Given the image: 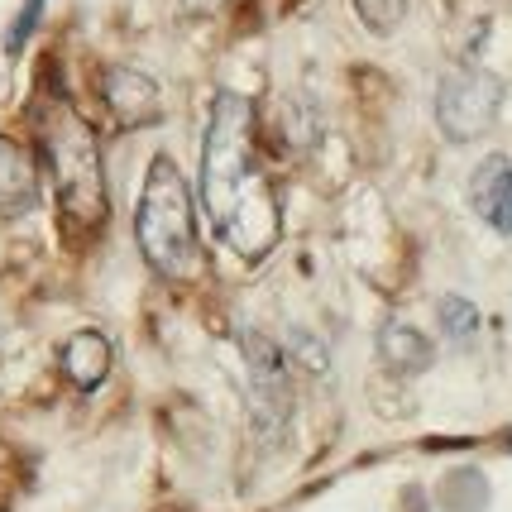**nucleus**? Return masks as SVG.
<instances>
[{"label":"nucleus","instance_id":"obj_1","mask_svg":"<svg viewBox=\"0 0 512 512\" xmlns=\"http://www.w3.org/2000/svg\"><path fill=\"white\" fill-rule=\"evenodd\" d=\"M201 206L211 230L240 259H264L283 235L278 192L254 149V101L240 91H216L201 139Z\"/></svg>","mask_w":512,"mask_h":512},{"label":"nucleus","instance_id":"obj_2","mask_svg":"<svg viewBox=\"0 0 512 512\" xmlns=\"http://www.w3.org/2000/svg\"><path fill=\"white\" fill-rule=\"evenodd\" d=\"M34 130H39V154H44L63 225L72 235H96L106 225V168H101L96 130L58 87L39 101Z\"/></svg>","mask_w":512,"mask_h":512},{"label":"nucleus","instance_id":"obj_3","mask_svg":"<svg viewBox=\"0 0 512 512\" xmlns=\"http://www.w3.org/2000/svg\"><path fill=\"white\" fill-rule=\"evenodd\" d=\"M134 240H139V254L149 259V268L173 283H197L206 273L192 187L168 154H158L149 163V178L139 192V216H134Z\"/></svg>","mask_w":512,"mask_h":512},{"label":"nucleus","instance_id":"obj_4","mask_svg":"<svg viewBox=\"0 0 512 512\" xmlns=\"http://www.w3.org/2000/svg\"><path fill=\"white\" fill-rule=\"evenodd\" d=\"M498 111H503V77H493L484 67H455L436 91V125L455 144L489 134Z\"/></svg>","mask_w":512,"mask_h":512},{"label":"nucleus","instance_id":"obj_5","mask_svg":"<svg viewBox=\"0 0 512 512\" xmlns=\"http://www.w3.org/2000/svg\"><path fill=\"white\" fill-rule=\"evenodd\" d=\"M245 364H249V402H254V422L264 426L268 436L288 422V364L278 355V345L264 335H245Z\"/></svg>","mask_w":512,"mask_h":512},{"label":"nucleus","instance_id":"obj_6","mask_svg":"<svg viewBox=\"0 0 512 512\" xmlns=\"http://www.w3.org/2000/svg\"><path fill=\"white\" fill-rule=\"evenodd\" d=\"M101 96H106L111 115L125 125V130H144V125H154L158 115H163L158 82L154 77H144L139 67H125V63L106 67V77H101Z\"/></svg>","mask_w":512,"mask_h":512},{"label":"nucleus","instance_id":"obj_7","mask_svg":"<svg viewBox=\"0 0 512 512\" xmlns=\"http://www.w3.org/2000/svg\"><path fill=\"white\" fill-rule=\"evenodd\" d=\"M469 206H474V216L489 230L512 235V158L508 154H489L469 173Z\"/></svg>","mask_w":512,"mask_h":512},{"label":"nucleus","instance_id":"obj_8","mask_svg":"<svg viewBox=\"0 0 512 512\" xmlns=\"http://www.w3.org/2000/svg\"><path fill=\"white\" fill-rule=\"evenodd\" d=\"M58 364H63V374L72 388H82V393H96L101 383L111 379V364H115V350L111 340L101 331H77L72 340L63 345V355H58Z\"/></svg>","mask_w":512,"mask_h":512},{"label":"nucleus","instance_id":"obj_9","mask_svg":"<svg viewBox=\"0 0 512 512\" xmlns=\"http://www.w3.org/2000/svg\"><path fill=\"white\" fill-rule=\"evenodd\" d=\"M39 201V173L15 139L0 134V211H24Z\"/></svg>","mask_w":512,"mask_h":512},{"label":"nucleus","instance_id":"obj_10","mask_svg":"<svg viewBox=\"0 0 512 512\" xmlns=\"http://www.w3.org/2000/svg\"><path fill=\"white\" fill-rule=\"evenodd\" d=\"M379 355L393 374H422L431 364V340L407 321H388L379 331Z\"/></svg>","mask_w":512,"mask_h":512},{"label":"nucleus","instance_id":"obj_11","mask_svg":"<svg viewBox=\"0 0 512 512\" xmlns=\"http://www.w3.org/2000/svg\"><path fill=\"white\" fill-rule=\"evenodd\" d=\"M436 316H441V331H446L450 340H455V345H465L469 335L479 331V312L469 307L465 297H455V292L436 302Z\"/></svg>","mask_w":512,"mask_h":512},{"label":"nucleus","instance_id":"obj_12","mask_svg":"<svg viewBox=\"0 0 512 512\" xmlns=\"http://www.w3.org/2000/svg\"><path fill=\"white\" fill-rule=\"evenodd\" d=\"M355 15L364 20L369 34L388 39V34L402 24V15H407V0H355Z\"/></svg>","mask_w":512,"mask_h":512},{"label":"nucleus","instance_id":"obj_13","mask_svg":"<svg viewBox=\"0 0 512 512\" xmlns=\"http://www.w3.org/2000/svg\"><path fill=\"white\" fill-rule=\"evenodd\" d=\"M44 5H48V0H24V5H20V15H15L10 34H5V53H10V58H20L24 48H29L34 29H39V20H44Z\"/></svg>","mask_w":512,"mask_h":512},{"label":"nucleus","instance_id":"obj_14","mask_svg":"<svg viewBox=\"0 0 512 512\" xmlns=\"http://www.w3.org/2000/svg\"><path fill=\"white\" fill-rule=\"evenodd\" d=\"M182 5H187L192 15H211V10H221L225 0H182Z\"/></svg>","mask_w":512,"mask_h":512}]
</instances>
